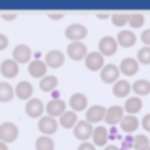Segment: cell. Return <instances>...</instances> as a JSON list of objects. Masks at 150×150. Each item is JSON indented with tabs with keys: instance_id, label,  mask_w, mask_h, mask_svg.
<instances>
[{
	"instance_id": "6da1fadb",
	"label": "cell",
	"mask_w": 150,
	"mask_h": 150,
	"mask_svg": "<svg viewBox=\"0 0 150 150\" xmlns=\"http://www.w3.org/2000/svg\"><path fill=\"white\" fill-rule=\"evenodd\" d=\"M20 136V129L13 121H4L0 124V140L5 144L15 142Z\"/></svg>"
},
{
	"instance_id": "7a4b0ae2",
	"label": "cell",
	"mask_w": 150,
	"mask_h": 150,
	"mask_svg": "<svg viewBox=\"0 0 150 150\" xmlns=\"http://www.w3.org/2000/svg\"><path fill=\"white\" fill-rule=\"evenodd\" d=\"M65 36L71 42H82V39L87 36V28L81 23H73L65 29Z\"/></svg>"
},
{
	"instance_id": "3957f363",
	"label": "cell",
	"mask_w": 150,
	"mask_h": 150,
	"mask_svg": "<svg viewBox=\"0 0 150 150\" xmlns=\"http://www.w3.org/2000/svg\"><path fill=\"white\" fill-rule=\"evenodd\" d=\"M92 131H94V126L91 123H87L86 120H78V123L73 127V134H74L76 139L86 142L87 139L92 137Z\"/></svg>"
},
{
	"instance_id": "277c9868",
	"label": "cell",
	"mask_w": 150,
	"mask_h": 150,
	"mask_svg": "<svg viewBox=\"0 0 150 150\" xmlns=\"http://www.w3.org/2000/svg\"><path fill=\"white\" fill-rule=\"evenodd\" d=\"M118 50V42L113 36H103L98 40V53L103 57H111Z\"/></svg>"
},
{
	"instance_id": "5b68a950",
	"label": "cell",
	"mask_w": 150,
	"mask_h": 150,
	"mask_svg": "<svg viewBox=\"0 0 150 150\" xmlns=\"http://www.w3.org/2000/svg\"><path fill=\"white\" fill-rule=\"evenodd\" d=\"M120 76H121L120 68H118L115 63H107V65L100 69V79L105 84H115V82L120 79Z\"/></svg>"
},
{
	"instance_id": "8992f818",
	"label": "cell",
	"mask_w": 150,
	"mask_h": 150,
	"mask_svg": "<svg viewBox=\"0 0 150 150\" xmlns=\"http://www.w3.org/2000/svg\"><path fill=\"white\" fill-rule=\"evenodd\" d=\"M66 55L74 62L84 60L86 55H87V47H86L84 42H69L68 47H66Z\"/></svg>"
},
{
	"instance_id": "52a82bcc",
	"label": "cell",
	"mask_w": 150,
	"mask_h": 150,
	"mask_svg": "<svg viewBox=\"0 0 150 150\" xmlns=\"http://www.w3.org/2000/svg\"><path fill=\"white\" fill-rule=\"evenodd\" d=\"M84 63H86V68L91 69V71H100L105 66V57L100 55L98 52H95V50L94 52H87Z\"/></svg>"
},
{
	"instance_id": "ba28073f",
	"label": "cell",
	"mask_w": 150,
	"mask_h": 150,
	"mask_svg": "<svg viewBox=\"0 0 150 150\" xmlns=\"http://www.w3.org/2000/svg\"><path fill=\"white\" fill-rule=\"evenodd\" d=\"M37 127H39V131L42 132V136H52V134L57 132V129H58V121H57L55 118L45 115V116L39 118Z\"/></svg>"
},
{
	"instance_id": "9c48e42d",
	"label": "cell",
	"mask_w": 150,
	"mask_h": 150,
	"mask_svg": "<svg viewBox=\"0 0 150 150\" xmlns=\"http://www.w3.org/2000/svg\"><path fill=\"white\" fill-rule=\"evenodd\" d=\"M105 113H107V108L103 107V105H91V107H87V110H86V121L91 124L94 123H100L102 120L105 118Z\"/></svg>"
},
{
	"instance_id": "30bf717a",
	"label": "cell",
	"mask_w": 150,
	"mask_h": 150,
	"mask_svg": "<svg viewBox=\"0 0 150 150\" xmlns=\"http://www.w3.org/2000/svg\"><path fill=\"white\" fill-rule=\"evenodd\" d=\"M26 115L31 118H40L42 116V113L45 111V105H44V102L40 100V98L37 97H33L29 98V100L26 102Z\"/></svg>"
},
{
	"instance_id": "8fae6325",
	"label": "cell",
	"mask_w": 150,
	"mask_h": 150,
	"mask_svg": "<svg viewBox=\"0 0 150 150\" xmlns=\"http://www.w3.org/2000/svg\"><path fill=\"white\" fill-rule=\"evenodd\" d=\"M45 65L47 68H60L65 63V53L58 49H52L45 53Z\"/></svg>"
},
{
	"instance_id": "7c38bea8",
	"label": "cell",
	"mask_w": 150,
	"mask_h": 150,
	"mask_svg": "<svg viewBox=\"0 0 150 150\" xmlns=\"http://www.w3.org/2000/svg\"><path fill=\"white\" fill-rule=\"evenodd\" d=\"M124 116V110L121 105H111L110 108H107V113H105V123L110 124V126H116L120 124V121Z\"/></svg>"
},
{
	"instance_id": "4fadbf2b",
	"label": "cell",
	"mask_w": 150,
	"mask_h": 150,
	"mask_svg": "<svg viewBox=\"0 0 150 150\" xmlns=\"http://www.w3.org/2000/svg\"><path fill=\"white\" fill-rule=\"evenodd\" d=\"M33 58V50L26 44H18L13 49V60L20 65V63H29Z\"/></svg>"
},
{
	"instance_id": "5bb4252c",
	"label": "cell",
	"mask_w": 150,
	"mask_h": 150,
	"mask_svg": "<svg viewBox=\"0 0 150 150\" xmlns=\"http://www.w3.org/2000/svg\"><path fill=\"white\" fill-rule=\"evenodd\" d=\"M45 111H47V115L52 116V118L62 116L66 111L65 100H63V98H52V100H49V103L45 105Z\"/></svg>"
},
{
	"instance_id": "9a60e30c",
	"label": "cell",
	"mask_w": 150,
	"mask_h": 150,
	"mask_svg": "<svg viewBox=\"0 0 150 150\" xmlns=\"http://www.w3.org/2000/svg\"><path fill=\"white\" fill-rule=\"evenodd\" d=\"M120 73L124 76H134L137 74V71H139V62H137L136 58H132V57H126V58L121 60L120 63Z\"/></svg>"
},
{
	"instance_id": "2e32d148",
	"label": "cell",
	"mask_w": 150,
	"mask_h": 150,
	"mask_svg": "<svg viewBox=\"0 0 150 150\" xmlns=\"http://www.w3.org/2000/svg\"><path fill=\"white\" fill-rule=\"evenodd\" d=\"M108 129L105 126H95L92 131V144L95 147H107L108 145Z\"/></svg>"
},
{
	"instance_id": "e0dca14e",
	"label": "cell",
	"mask_w": 150,
	"mask_h": 150,
	"mask_svg": "<svg viewBox=\"0 0 150 150\" xmlns=\"http://www.w3.org/2000/svg\"><path fill=\"white\" fill-rule=\"evenodd\" d=\"M47 65H45V62H44V60H31L29 62V65H28V71H29V74L33 76V78H37V79H42L44 76L47 74Z\"/></svg>"
},
{
	"instance_id": "ac0fdd59",
	"label": "cell",
	"mask_w": 150,
	"mask_h": 150,
	"mask_svg": "<svg viewBox=\"0 0 150 150\" xmlns=\"http://www.w3.org/2000/svg\"><path fill=\"white\" fill-rule=\"evenodd\" d=\"M33 92H34V87L29 81H20L15 86V95L20 100H29V98H33Z\"/></svg>"
},
{
	"instance_id": "d6986e66",
	"label": "cell",
	"mask_w": 150,
	"mask_h": 150,
	"mask_svg": "<svg viewBox=\"0 0 150 150\" xmlns=\"http://www.w3.org/2000/svg\"><path fill=\"white\" fill-rule=\"evenodd\" d=\"M0 73H2L5 78L11 79V78H15V76H18V73H20V65H18L13 58H7V60L2 62V65H0Z\"/></svg>"
},
{
	"instance_id": "ffe728a7",
	"label": "cell",
	"mask_w": 150,
	"mask_h": 150,
	"mask_svg": "<svg viewBox=\"0 0 150 150\" xmlns=\"http://www.w3.org/2000/svg\"><path fill=\"white\" fill-rule=\"evenodd\" d=\"M116 42H118V45L127 49V47H132L134 44L137 42V36L129 29H121L116 36Z\"/></svg>"
},
{
	"instance_id": "44dd1931",
	"label": "cell",
	"mask_w": 150,
	"mask_h": 150,
	"mask_svg": "<svg viewBox=\"0 0 150 150\" xmlns=\"http://www.w3.org/2000/svg\"><path fill=\"white\" fill-rule=\"evenodd\" d=\"M69 105H71L73 111H84L87 110V97L82 92H74V94L69 97Z\"/></svg>"
},
{
	"instance_id": "7402d4cb",
	"label": "cell",
	"mask_w": 150,
	"mask_h": 150,
	"mask_svg": "<svg viewBox=\"0 0 150 150\" xmlns=\"http://www.w3.org/2000/svg\"><path fill=\"white\" fill-rule=\"evenodd\" d=\"M131 91H132V89H131V82L126 81V79H118V81L113 84V87H111L113 95L115 97H120V98L127 97Z\"/></svg>"
},
{
	"instance_id": "603a6c76",
	"label": "cell",
	"mask_w": 150,
	"mask_h": 150,
	"mask_svg": "<svg viewBox=\"0 0 150 150\" xmlns=\"http://www.w3.org/2000/svg\"><path fill=\"white\" fill-rule=\"evenodd\" d=\"M139 124H140L139 118H137V116H134V115H124V116H123V120L120 121L121 129H123L126 134L134 132V131H136L137 127H139Z\"/></svg>"
},
{
	"instance_id": "cb8c5ba5",
	"label": "cell",
	"mask_w": 150,
	"mask_h": 150,
	"mask_svg": "<svg viewBox=\"0 0 150 150\" xmlns=\"http://www.w3.org/2000/svg\"><path fill=\"white\" fill-rule=\"evenodd\" d=\"M123 110L126 115H134L136 116V113H139L142 110V100L139 97H127L126 102H124Z\"/></svg>"
},
{
	"instance_id": "d4e9b609",
	"label": "cell",
	"mask_w": 150,
	"mask_h": 150,
	"mask_svg": "<svg viewBox=\"0 0 150 150\" xmlns=\"http://www.w3.org/2000/svg\"><path fill=\"white\" fill-rule=\"evenodd\" d=\"M131 89L136 92V97L139 95H149L150 94V81L149 79H137L131 84Z\"/></svg>"
},
{
	"instance_id": "484cf974",
	"label": "cell",
	"mask_w": 150,
	"mask_h": 150,
	"mask_svg": "<svg viewBox=\"0 0 150 150\" xmlns=\"http://www.w3.org/2000/svg\"><path fill=\"white\" fill-rule=\"evenodd\" d=\"M76 123H78V115H76L73 110L71 111L66 110L65 113L60 116V120H58V124H60V126H63L65 129H73Z\"/></svg>"
},
{
	"instance_id": "4316f807",
	"label": "cell",
	"mask_w": 150,
	"mask_h": 150,
	"mask_svg": "<svg viewBox=\"0 0 150 150\" xmlns=\"http://www.w3.org/2000/svg\"><path fill=\"white\" fill-rule=\"evenodd\" d=\"M58 86V78L53 74H45L39 82V87L42 89L44 92H53Z\"/></svg>"
},
{
	"instance_id": "83f0119b",
	"label": "cell",
	"mask_w": 150,
	"mask_h": 150,
	"mask_svg": "<svg viewBox=\"0 0 150 150\" xmlns=\"http://www.w3.org/2000/svg\"><path fill=\"white\" fill-rule=\"evenodd\" d=\"M15 97V89L10 82H0V102H10Z\"/></svg>"
},
{
	"instance_id": "f1b7e54d",
	"label": "cell",
	"mask_w": 150,
	"mask_h": 150,
	"mask_svg": "<svg viewBox=\"0 0 150 150\" xmlns=\"http://www.w3.org/2000/svg\"><path fill=\"white\" fill-rule=\"evenodd\" d=\"M36 150H55V142L50 136H39L36 139Z\"/></svg>"
},
{
	"instance_id": "f546056e",
	"label": "cell",
	"mask_w": 150,
	"mask_h": 150,
	"mask_svg": "<svg viewBox=\"0 0 150 150\" xmlns=\"http://www.w3.org/2000/svg\"><path fill=\"white\" fill-rule=\"evenodd\" d=\"M145 147H150V139L145 134H137V136H134V144H132L134 150H142Z\"/></svg>"
},
{
	"instance_id": "4dcf8cb0",
	"label": "cell",
	"mask_w": 150,
	"mask_h": 150,
	"mask_svg": "<svg viewBox=\"0 0 150 150\" xmlns=\"http://www.w3.org/2000/svg\"><path fill=\"white\" fill-rule=\"evenodd\" d=\"M145 16L142 13H127V24L131 28H142Z\"/></svg>"
},
{
	"instance_id": "1f68e13d",
	"label": "cell",
	"mask_w": 150,
	"mask_h": 150,
	"mask_svg": "<svg viewBox=\"0 0 150 150\" xmlns=\"http://www.w3.org/2000/svg\"><path fill=\"white\" fill-rule=\"evenodd\" d=\"M137 62L142 63V65H150V47L144 45L142 49L137 50Z\"/></svg>"
},
{
	"instance_id": "d6a6232c",
	"label": "cell",
	"mask_w": 150,
	"mask_h": 150,
	"mask_svg": "<svg viewBox=\"0 0 150 150\" xmlns=\"http://www.w3.org/2000/svg\"><path fill=\"white\" fill-rule=\"evenodd\" d=\"M111 23L115 24V26H124V24H127V13H113L111 15Z\"/></svg>"
},
{
	"instance_id": "836d02e7",
	"label": "cell",
	"mask_w": 150,
	"mask_h": 150,
	"mask_svg": "<svg viewBox=\"0 0 150 150\" xmlns=\"http://www.w3.org/2000/svg\"><path fill=\"white\" fill-rule=\"evenodd\" d=\"M132 144H134V137L131 134H127L124 139H121V147L120 150H127V149H132Z\"/></svg>"
},
{
	"instance_id": "e575fe53",
	"label": "cell",
	"mask_w": 150,
	"mask_h": 150,
	"mask_svg": "<svg viewBox=\"0 0 150 150\" xmlns=\"http://www.w3.org/2000/svg\"><path fill=\"white\" fill-rule=\"evenodd\" d=\"M140 40H142V44L145 47H150V28H147V29L142 31V34H140Z\"/></svg>"
},
{
	"instance_id": "d590c367",
	"label": "cell",
	"mask_w": 150,
	"mask_h": 150,
	"mask_svg": "<svg viewBox=\"0 0 150 150\" xmlns=\"http://www.w3.org/2000/svg\"><path fill=\"white\" fill-rule=\"evenodd\" d=\"M78 150H95V145L92 142H89V140H86V142H81L78 147Z\"/></svg>"
},
{
	"instance_id": "8d00e7d4",
	"label": "cell",
	"mask_w": 150,
	"mask_h": 150,
	"mask_svg": "<svg viewBox=\"0 0 150 150\" xmlns=\"http://www.w3.org/2000/svg\"><path fill=\"white\" fill-rule=\"evenodd\" d=\"M142 127L147 131V132H150V113L144 115V118H142Z\"/></svg>"
},
{
	"instance_id": "74e56055",
	"label": "cell",
	"mask_w": 150,
	"mask_h": 150,
	"mask_svg": "<svg viewBox=\"0 0 150 150\" xmlns=\"http://www.w3.org/2000/svg\"><path fill=\"white\" fill-rule=\"evenodd\" d=\"M7 47H8V37L5 36L4 33H0V52L5 50Z\"/></svg>"
},
{
	"instance_id": "f35d334b",
	"label": "cell",
	"mask_w": 150,
	"mask_h": 150,
	"mask_svg": "<svg viewBox=\"0 0 150 150\" xmlns=\"http://www.w3.org/2000/svg\"><path fill=\"white\" fill-rule=\"evenodd\" d=\"M0 16L4 18V20H7V21H13L15 18L18 16V15H16V13H2Z\"/></svg>"
},
{
	"instance_id": "ab89813d",
	"label": "cell",
	"mask_w": 150,
	"mask_h": 150,
	"mask_svg": "<svg viewBox=\"0 0 150 150\" xmlns=\"http://www.w3.org/2000/svg\"><path fill=\"white\" fill-rule=\"evenodd\" d=\"M118 139V131H116V126H111V131H108V139Z\"/></svg>"
},
{
	"instance_id": "60d3db41",
	"label": "cell",
	"mask_w": 150,
	"mask_h": 150,
	"mask_svg": "<svg viewBox=\"0 0 150 150\" xmlns=\"http://www.w3.org/2000/svg\"><path fill=\"white\" fill-rule=\"evenodd\" d=\"M63 16H65L63 13H49V18H50V20H62Z\"/></svg>"
},
{
	"instance_id": "b9f144b4",
	"label": "cell",
	"mask_w": 150,
	"mask_h": 150,
	"mask_svg": "<svg viewBox=\"0 0 150 150\" xmlns=\"http://www.w3.org/2000/svg\"><path fill=\"white\" fill-rule=\"evenodd\" d=\"M105 150H120V147H118L116 144H108V145L105 147Z\"/></svg>"
},
{
	"instance_id": "7bdbcfd3",
	"label": "cell",
	"mask_w": 150,
	"mask_h": 150,
	"mask_svg": "<svg viewBox=\"0 0 150 150\" xmlns=\"http://www.w3.org/2000/svg\"><path fill=\"white\" fill-rule=\"evenodd\" d=\"M111 15L110 13H97V18H100V20H107V18H110Z\"/></svg>"
},
{
	"instance_id": "ee69618b",
	"label": "cell",
	"mask_w": 150,
	"mask_h": 150,
	"mask_svg": "<svg viewBox=\"0 0 150 150\" xmlns=\"http://www.w3.org/2000/svg\"><path fill=\"white\" fill-rule=\"evenodd\" d=\"M0 150H8V145L5 142H2V140H0Z\"/></svg>"
},
{
	"instance_id": "f6af8a7d",
	"label": "cell",
	"mask_w": 150,
	"mask_h": 150,
	"mask_svg": "<svg viewBox=\"0 0 150 150\" xmlns=\"http://www.w3.org/2000/svg\"><path fill=\"white\" fill-rule=\"evenodd\" d=\"M142 150H150V147H145V149H142Z\"/></svg>"
}]
</instances>
